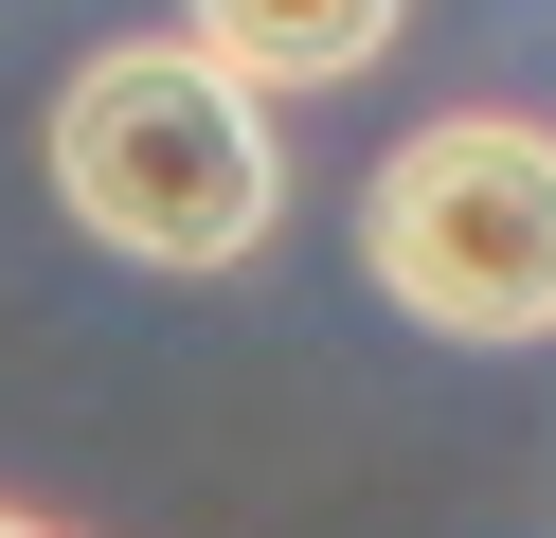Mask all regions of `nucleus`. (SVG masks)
<instances>
[{
	"label": "nucleus",
	"mask_w": 556,
	"mask_h": 538,
	"mask_svg": "<svg viewBox=\"0 0 556 538\" xmlns=\"http://www.w3.org/2000/svg\"><path fill=\"white\" fill-rule=\"evenodd\" d=\"M37 179L54 215H73L90 251H126V270H252L269 215H288V143H269V90H233L198 36H109V54H73V90H54L37 126Z\"/></svg>",
	"instance_id": "f257e3e1"
},
{
	"label": "nucleus",
	"mask_w": 556,
	"mask_h": 538,
	"mask_svg": "<svg viewBox=\"0 0 556 538\" xmlns=\"http://www.w3.org/2000/svg\"><path fill=\"white\" fill-rule=\"evenodd\" d=\"M359 270L413 341H467V359L556 341V126L539 108H431L359 179Z\"/></svg>",
	"instance_id": "f03ea898"
},
{
	"label": "nucleus",
	"mask_w": 556,
	"mask_h": 538,
	"mask_svg": "<svg viewBox=\"0 0 556 538\" xmlns=\"http://www.w3.org/2000/svg\"><path fill=\"white\" fill-rule=\"evenodd\" d=\"M413 0H180V36L233 72V90H341V72L395 54Z\"/></svg>",
	"instance_id": "7ed1b4c3"
},
{
	"label": "nucleus",
	"mask_w": 556,
	"mask_h": 538,
	"mask_svg": "<svg viewBox=\"0 0 556 538\" xmlns=\"http://www.w3.org/2000/svg\"><path fill=\"white\" fill-rule=\"evenodd\" d=\"M0 538H73V521H18V502H0Z\"/></svg>",
	"instance_id": "20e7f679"
}]
</instances>
